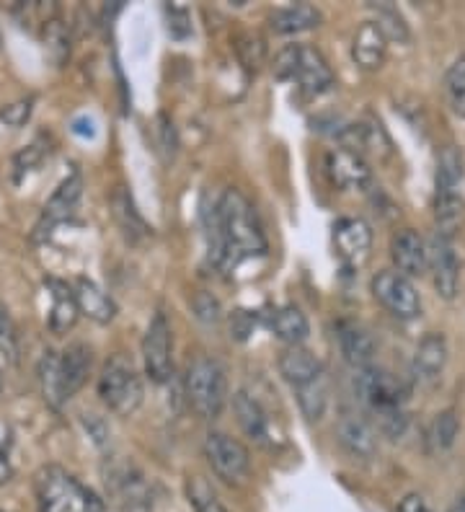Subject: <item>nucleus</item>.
I'll use <instances>...</instances> for the list:
<instances>
[{
	"mask_svg": "<svg viewBox=\"0 0 465 512\" xmlns=\"http://www.w3.org/2000/svg\"><path fill=\"white\" fill-rule=\"evenodd\" d=\"M465 202L458 192H437L434 194V223H437V236L453 241L463 223Z\"/></svg>",
	"mask_w": 465,
	"mask_h": 512,
	"instance_id": "nucleus-25",
	"label": "nucleus"
},
{
	"mask_svg": "<svg viewBox=\"0 0 465 512\" xmlns=\"http://www.w3.org/2000/svg\"><path fill=\"white\" fill-rule=\"evenodd\" d=\"M194 308H197L199 319H207V321H217L220 319V303H217L212 295H199L197 300H194Z\"/></svg>",
	"mask_w": 465,
	"mask_h": 512,
	"instance_id": "nucleus-37",
	"label": "nucleus"
},
{
	"mask_svg": "<svg viewBox=\"0 0 465 512\" xmlns=\"http://www.w3.org/2000/svg\"><path fill=\"white\" fill-rule=\"evenodd\" d=\"M357 394L375 414L380 432L391 440L401 438L409 425L406 412H403V404L409 401V386L385 370L367 368L357 375Z\"/></svg>",
	"mask_w": 465,
	"mask_h": 512,
	"instance_id": "nucleus-2",
	"label": "nucleus"
},
{
	"mask_svg": "<svg viewBox=\"0 0 465 512\" xmlns=\"http://www.w3.org/2000/svg\"><path fill=\"white\" fill-rule=\"evenodd\" d=\"M445 88H447V101L450 109L465 119V57L455 60L445 75Z\"/></svg>",
	"mask_w": 465,
	"mask_h": 512,
	"instance_id": "nucleus-32",
	"label": "nucleus"
},
{
	"mask_svg": "<svg viewBox=\"0 0 465 512\" xmlns=\"http://www.w3.org/2000/svg\"><path fill=\"white\" fill-rule=\"evenodd\" d=\"M75 300H78V308L81 313H86L88 319H93L96 324H109V321L117 316V306H114V300L104 293V290L96 285V282L81 280L75 282Z\"/></svg>",
	"mask_w": 465,
	"mask_h": 512,
	"instance_id": "nucleus-20",
	"label": "nucleus"
},
{
	"mask_svg": "<svg viewBox=\"0 0 465 512\" xmlns=\"http://www.w3.org/2000/svg\"><path fill=\"white\" fill-rule=\"evenodd\" d=\"M398 512H432V510H429L427 500H424L422 494L411 492V494H406L401 502H398Z\"/></svg>",
	"mask_w": 465,
	"mask_h": 512,
	"instance_id": "nucleus-39",
	"label": "nucleus"
},
{
	"mask_svg": "<svg viewBox=\"0 0 465 512\" xmlns=\"http://www.w3.org/2000/svg\"><path fill=\"white\" fill-rule=\"evenodd\" d=\"M205 456L225 484H243L251 471V453L241 440L230 438L225 432H210L205 440Z\"/></svg>",
	"mask_w": 465,
	"mask_h": 512,
	"instance_id": "nucleus-8",
	"label": "nucleus"
},
{
	"mask_svg": "<svg viewBox=\"0 0 465 512\" xmlns=\"http://www.w3.org/2000/svg\"><path fill=\"white\" fill-rule=\"evenodd\" d=\"M99 396L114 414L130 417L143 404V381L135 365L122 355H114L104 365L99 378Z\"/></svg>",
	"mask_w": 465,
	"mask_h": 512,
	"instance_id": "nucleus-6",
	"label": "nucleus"
},
{
	"mask_svg": "<svg viewBox=\"0 0 465 512\" xmlns=\"http://www.w3.org/2000/svg\"><path fill=\"white\" fill-rule=\"evenodd\" d=\"M463 153L455 145H447L442 150L440 163H437V192H458V184L463 182Z\"/></svg>",
	"mask_w": 465,
	"mask_h": 512,
	"instance_id": "nucleus-30",
	"label": "nucleus"
},
{
	"mask_svg": "<svg viewBox=\"0 0 465 512\" xmlns=\"http://www.w3.org/2000/svg\"><path fill=\"white\" fill-rule=\"evenodd\" d=\"M445 365H447L445 334H440V331H429V334H424L422 337V342L416 344L414 363H411L414 375L419 378V381L432 383L440 378Z\"/></svg>",
	"mask_w": 465,
	"mask_h": 512,
	"instance_id": "nucleus-17",
	"label": "nucleus"
},
{
	"mask_svg": "<svg viewBox=\"0 0 465 512\" xmlns=\"http://www.w3.org/2000/svg\"><path fill=\"white\" fill-rule=\"evenodd\" d=\"M334 246L341 262L360 267L370 256L372 228L362 218H341L334 225Z\"/></svg>",
	"mask_w": 465,
	"mask_h": 512,
	"instance_id": "nucleus-12",
	"label": "nucleus"
},
{
	"mask_svg": "<svg viewBox=\"0 0 465 512\" xmlns=\"http://www.w3.org/2000/svg\"><path fill=\"white\" fill-rule=\"evenodd\" d=\"M274 75L279 81H292L308 96H321L334 86V73L326 57L308 44H290L279 52L274 60Z\"/></svg>",
	"mask_w": 465,
	"mask_h": 512,
	"instance_id": "nucleus-4",
	"label": "nucleus"
},
{
	"mask_svg": "<svg viewBox=\"0 0 465 512\" xmlns=\"http://www.w3.org/2000/svg\"><path fill=\"white\" fill-rule=\"evenodd\" d=\"M0 512H6V510H0Z\"/></svg>",
	"mask_w": 465,
	"mask_h": 512,
	"instance_id": "nucleus-43",
	"label": "nucleus"
},
{
	"mask_svg": "<svg viewBox=\"0 0 465 512\" xmlns=\"http://www.w3.org/2000/svg\"><path fill=\"white\" fill-rule=\"evenodd\" d=\"M31 117V99L16 101L11 107L0 109V122H6L8 127H24Z\"/></svg>",
	"mask_w": 465,
	"mask_h": 512,
	"instance_id": "nucleus-36",
	"label": "nucleus"
},
{
	"mask_svg": "<svg viewBox=\"0 0 465 512\" xmlns=\"http://www.w3.org/2000/svg\"><path fill=\"white\" fill-rule=\"evenodd\" d=\"M47 288L52 290V311H50V329L55 334H65L78 321V300H75L73 290L60 280H47Z\"/></svg>",
	"mask_w": 465,
	"mask_h": 512,
	"instance_id": "nucleus-24",
	"label": "nucleus"
},
{
	"mask_svg": "<svg viewBox=\"0 0 465 512\" xmlns=\"http://www.w3.org/2000/svg\"><path fill=\"white\" fill-rule=\"evenodd\" d=\"M269 326L277 334V339L287 342L290 347H298L308 339L310 334V324L305 319V313L300 311L298 306H282L272 313V319H269Z\"/></svg>",
	"mask_w": 465,
	"mask_h": 512,
	"instance_id": "nucleus-26",
	"label": "nucleus"
},
{
	"mask_svg": "<svg viewBox=\"0 0 465 512\" xmlns=\"http://www.w3.org/2000/svg\"><path fill=\"white\" fill-rule=\"evenodd\" d=\"M114 207H117V218L124 220V228H127V233H148L143 218L135 213V207H132V202L127 194L124 192L114 194Z\"/></svg>",
	"mask_w": 465,
	"mask_h": 512,
	"instance_id": "nucleus-34",
	"label": "nucleus"
},
{
	"mask_svg": "<svg viewBox=\"0 0 465 512\" xmlns=\"http://www.w3.org/2000/svg\"><path fill=\"white\" fill-rule=\"evenodd\" d=\"M0 388H3V375H0Z\"/></svg>",
	"mask_w": 465,
	"mask_h": 512,
	"instance_id": "nucleus-42",
	"label": "nucleus"
},
{
	"mask_svg": "<svg viewBox=\"0 0 465 512\" xmlns=\"http://www.w3.org/2000/svg\"><path fill=\"white\" fill-rule=\"evenodd\" d=\"M186 497H189V505L194 507V512H228L223 502L217 500L215 489L210 487L205 476L194 474L186 479Z\"/></svg>",
	"mask_w": 465,
	"mask_h": 512,
	"instance_id": "nucleus-31",
	"label": "nucleus"
},
{
	"mask_svg": "<svg viewBox=\"0 0 465 512\" xmlns=\"http://www.w3.org/2000/svg\"><path fill=\"white\" fill-rule=\"evenodd\" d=\"M388 55V37L375 21H365L352 39V57L362 70L383 68Z\"/></svg>",
	"mask_w": 465,
	"mask_h": 512,
	"instance_id": "nucleus-18",
	"label": "nucleus"
},
{
	"mask_svg": "<svg viewBox=\"0 0 465 512\" xmlns=\"http://www.w3.org/2000/svg\"><path fill=\"white\" fill-rule=\"evenodd\" d=\"M336 438H339L341 448L347 450L354 461H372L378 453V438L375 430L365 417L354 412H344L336 425Z\"/></svg>",
	"mask_w": 465,
	"mask_h": 512,
	"instance_id": "nucleus-13",
	"label": "nucleus"
},
{
	"mask_svg": "<svg viewBox=\"0 0 465 512\" xmlns=\"http://www.w3.org/2000/svg\"><path fill=\"white\" fill-rule=\"evenodd\" d=\"M13 479V463L11 456H8V445L0 443V487L8 484Z\"/></svg>",
	"mask_w": 465,
	"mask_h": 512,
	"instance_id": "nucleus-40",
	"label": "nucleus"
},
{
	"mask_svg": "<svg viewBox=\"0 0 465 512\" xmlns=\"http://www.w3.org/2000/svg\"><path fill=\"white\" fill-rule=\"evenodd\" d=\"M81 194H83V179L81 174L75 171V174H70L68 179L55 189L50 202L44 205L42 218H39L37 228H34V231H37L34 233V238L39 241V238L50 236L55 225L65 223V220L75 213V207H78V202H81Z\"/></svg>",
	"mask_w": 465,
	"mask_h": 512,
	"instance_id": "nucleus-10",
	"label": "nucleus"
},
{
	"mask_svg": "<svg viewBox=\"0 0 465 512\" xmlns=\"http://www.w3.org/2000/svg\"><path fill=\"white\" fill-rule=\"evenodd\" d=\"M458 435H460L458 414H455L453 409H445V412H440L437 417L432 419V422H429L427 438H424V443H427L429 453L440 456V453H447V450L453 448L455 440H458Z\"/></svg>",
	"mask_w": 465,
	"mask_h": 512,
	"instance_id": "nucleus-27",
	"label": "nucleus"
},
{
	"mask_svg": "<svg viewBox=\"0 0 465 512\" xmlns=\"http://www.w3.org/2000/svg\"><path fill=\"white\" fill-rule=\"evenodd\" d=\"M186 399L202 419H217L228 401V378L212 357H197L186 370Z\"/></svg>",
	"mask_w": 465,
	"mask_h": 512,
	"instance_id": "nucleus-5",
	"label": "nucleus"
},
{
	"mask_svg": "<svg viewBox=\"0 0 465 512\" xmlns=\"http://www.w3.org/2000/svg\"><path fill=\"white\" fill-rule=\"evenodd\" d=\"M238 57H241L248 70H256L261 65V60H264V42L256 34H243L238 39Z\"/></svg>",
	"mask_w": 465,
	"mask_h": 512,
	"instance_id": "nucleus-35",
	"label": "nucleus"
},
{
	"mask_svg": "<svg viewBox=\"0 0 465 512\" xmlns=\"http://www.w3.org/2000/svg\"><path fill=\"white\" fill-rule=\"evenodd\" d=\"M233 412H236L238 425H241V430L246 432L248 438L256 440V443H267L269 419L267 412L261 409V404L254 396L246 394V391H238V394L233 396Z\"/></svg>",
	"mask_w": 465,
	"mask_h": 512,
	"instance_id": "nucleus-22",
	"label": "nucleus"
},
{
	"mask_svg": "<svg viewBox=\"0 0 465 512\" xmlns=\"http://www.w3.org/2000/svg\"><path fill=\"white\" fill-rule=\"evenodd\" d=\"M88 370H91V350L81 342L70 344L68 350L60 355V381L65 399H70L75 391H81Z\"/></svg>",
	"mask_w": 465,
	"mask_h": 512,
	"instance_id": "nucleus-21",
	"label": "nucleus"
},
{
	"mask_svg": "<svg viewBox=\"0 0 465 512\" xmlns=\"http://www.w3.org/2000/svg\"><path fill=\"white\" fill-rule=\"evenodd\" d=\"M39 512H104L99 494L75 479L62 466H44L34 479Z\"/></svg>",
	"mask_w": 465,
	"mask_h": 512,
	"instance_id": "nucleus-3",
	"label": "nucleus"
},
{
	"mask_svg": "<svg viewBox=\"0 0 465 512\" xmlns=\"http://www.w3.org/2000/svg\"><path fill=\"white\" fill-rule=\"evenodd\" d=\"M336 339H339V350L349 365L357 373L360 370L372 368L375 360V339L370 337V331L357 321H339L336 326Z\"/></svg>",
	"mask_w": 465,
	"mask_h": 512,
	"instance_id": "nucleus-16",
	"label": "nucleus"
},
{
	"mask_svg": "<svg viewBox=\"0 0 465 512\" xmlns=\"http://www.w3.org/2000/svg\"><path fill=\"white\" fill-rule=\"evenodd\" d=\"M42 161V150H39V145H29V148L24 150V153H19L16 156V169H19V174H24V171H31L37 163Z\"/></svg>",
	"mask_w": 465,
	"mask_h": 512,
	"instance_id": "nucleus-38",
	"label": "nucleus"
},
{
	"mask_svg": "<svg viewBox=\"0 0 465 512\" xmlns=\"http://www.w3.org/2000/svg\"><path fill=\"white\" fill-rule=\"evenodd\" d=\"M393 264L396 272L411 277L427 275L429 269V246L424 244V238L414 231V228H403L393 236L391 244Z\"/></svg>",
	"mask_w": 465,
	"mask_h": 512,
	"instance_id": "nucleus-14",
	"label": "nucleus"
},
{
	"mask_svg": "<svg viewBox=\"0 0 465 512\" xmlns=\"http://www.w3.org/2000/svg\"><path fill=\"white\" fill-rule=\"evenodd\" d=\"M217 233H220L217 267H230V264L236 267L243 259L261 256L267 251V236L261 231L254 205L238 189L223 192L217 202Z\"/></svg>",
	"mask_w": 465,
	"mask_h": 512,
	"instance_id": "nucleus-1",
	"label": "nucleus"
},
{
	"mask_svg": "<svg viewBox=\"0 0 465 512\" xmlns=\"http://www.w3.org/2000/svg\"><path fill=\"white\" fill-rule=\"evenodd\" d=\"M143 365L153 383H166L174 373V337L166 313L158 311L143 339Z\"/></svg>",
	"mask_w": 465,
	"mask_h": 512,
	"instance_id": "nucleus-9",
	"label": "nucleus"
},
{
	"mask_svg": "<svg viewBox=\"0 0 465 512\" xmlns=\"http://www.w3.org/2000/svg\"><path fill=\"white\" fill-rule=\"evenodd\" d=\"M298 394L300 412L305 414L308 422H318V419L326 414V406H329V386H326V375L316 378V381L305 383V386L295 388Z\"/></svg>",
	"mask_w": 465,
	"mask_h": 512,
	"instance_id": "nucleus-28",
	"label": "nucleus"
},
{
	"mask_svg": "<svg viewBox=\"0 0 465 512\" xmlns=\"http://www.w3.org/2000/svg\"><path fill=\"white\" fill-rule=\"evenodd\" d=\"M453 512H465V497H463V500L458 502V505H455V510H453Z\"/></svg>",
	"mask_w": 465,
	"mask_h": 512,
	"instance_id": "nucleus-41",
	"label": "nucleus"
},
{
	"mask_svg": "<svg viewBox=\"0 0 465 512\" xmlns=\"http://www.w3.org/2000/svg\"><path fill=\"white\" fill-rule=\"evenodd\" d=\"M372 295L385 311L401 321H411L422 313V298L414 282L396 269H383L372 277Z\"/></svg>",
	"mask_w": 465,
	"mask_h": 512,
	"instance_id": "nucleus-7",
	"label": "nucleus"
},
{
	"mask_svg": "<svg viewBox=\"0 0 465 512\" xmlns=\"http://www.w3.org/2000/svg\"><path fill=\"white\" fill-rule=\"evenodd\" d=\"M0 352L11 363H19V334H16V326L6 311H0Z\"/></svg>",
	"mask_w": 465,
	"mask_h": 512,
	"instance_id": "nucleus-33",
	"label": "nucleus"
},
{
	"mask_svg": "<svg viewBox=\"0 0 465 512\" xmlns=\"http://www.w3.org/2000/svg\"><path fill=\"white\" fill-rule=\"evenodd\" d=\"M279 373L290 383L292 388H300L305 383L316 381L323 375V365L316 355L305 347H287L282 355H279Z\"/></svg>",
	"mask_w": 465,
	"mask_h": 512,
	"instance_id": "nucleus-19",
	"label": "nucleus"
},
{
	"mask_svg": "<svg viewBox=\"0 0 465 512\" xmlns=\"http://www.w3.org/2000/svg\"><path fill=\"white\" fill-rule=\"evenodd\" d=\"M429 267L434 275V288L445 300H453L460 288V259L455 254L453 241L434 236L429 246Z\"/></svg>",
	"mask_w": 465,
	"mask_h": 512,
	"instance_id": "nucleus-11",
	"label": "nucleus"
},
{
	"mask_svg": "<svg viewBox=\"0 0 465 512\" xmlns=\"http://www.w3.org/2000/svg\"><path fill=\"white\" fill-rule=\"evenodd\" d=\"M326 171L339 189H365L372 182V171L365 158L347 148L331 150L326 156Z\"/></svg>",
	"mask_w": 465,
	"mask_h": 512,
	"instance_id": "nucleus-15",
	"label": "nucleus"
},
{
	"mask_svg": "<svg viewBox=\"0 0 465 512\" xmlns=\"http://www.w3.org/2000/svg\"><path fill=\"white\" fill-rule=\"evenodd\" d=\"M39 381H42V394L47 399V404L60 409L65 404V391H62L60 381V355L55 352H44L42 363H39Z\"/></svg>",
	"mask_w": 465,
	"mask_h": 512,
	"instance_id": "nucleus-29",
	"label": "nucleus"
},
{
	"mask_svg": "<svg viewBox=\"0 0 465 512\" xmlns=\"http://www.w3.org/2000/svg\"><path fill=\"white\" fill-rule=\"evenodd\" d=\"M323 21L321 11L316 6H310V3H295V6L287 8H277L272 13V29L277 34H300L308 32V29H316L318 24Z\"/></svg>",
	"mask_w": 465,
	"mask_h": 512,
	"instance_id": "nucleus-23",
	"label": "nucleus"
}]
</instances>
